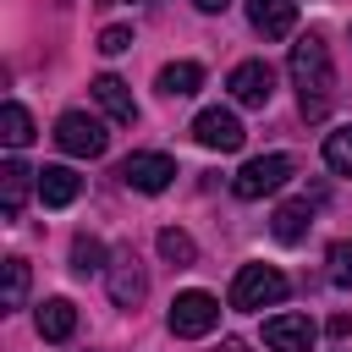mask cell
<instances>
[{"instance_id":"cell-19","label":"cell","mask_w":352,"mask_h":352,"mask_svg":"<svg viewBox=\"0 0 352 352\" xmlns=\"http://www.w3.org/2000/svg\"><path fill=\"white\" fill-rule=\"evenodd\" d=\"M104 264H110L104 242L88 236V231H77V236H72V270H77V275H104Z\"/></svg>"},{"instance_id":"cell-11","label":"cell","mask_w":352,"mask_h":352,"mask_svg":"<svg viewBox=\"0 0 352 352\" xmlns=\"http://www.w3.org/2000/svg\"><path fill=\"white\" fill-rule=\"evenodd\" d=\"M248 22L264 38H286L297 28V0H248Z\"/></svg>"},{"instance_id":"cell-16","label":"cell","mask_w":352,"mask_h":352,"mask_svg":"<svg viewBox=\"0 0 352 352\" xmlns=\"http://www.w3.org/2000/svg\"><path fill=\"white\" fill-rule=\"evenodd\" d=\"M38 336L44 341H72V330H77V302L72 297H50V302H38Z\"/></svg>"},{"instance_id":"cell-6","label":"cell","mask_w":352,"mask_h":352,"mask_svg":"<svg viewBox=\"0 0 352 352\" xmlns=\"http://www.w3.org/2000/svg\"><path fill=\"white\" fill-rule=\"evenodd\" d=\"M192 138H198L204 148H214V154H236L248 132H242L236 110H220V104H209V110H198V116H192Z\"/></svg>"},{"instance_id":"cell-21","label":"cell","mask_w":352,"mask_h":352,"mask_svg":"<svg viewBox=\"0 0 352 352\" xmlns=\"http://www.w3.org/2000/svg\"><path fill=\"white\" fill-rule=\"evenodd\" d=\"M160 258H170V264L182 270V264H192V258H198V242H192L187 231L165 226V231H160Z\"/></svg>"},{"instance_id":"cell-18","label":"cell","mask_w":352,"mask_h":352,"mask_svg":"<svg viewBox=\"0 0 352 352\" xmlns=\"http://www.w3.org/2000/svg\"><path fill=\"white\" fill-rule=\"evenodd\" d=\"M0 143H6V148H28V143H33V116H28V104L6 99V110H0Z\"/></svg>"},{"instance_id":"cell-7","label":"cell","mask_w":352,"mask_h":352,"mask_svg":"<svg viewBox=\"0 0 352 352\" xmlns=\"http://www.w3.org/2000/svg\"><path fill=\"white\" fill-rule=\"evenodd\" d=\"M121 182H126L132 192H165V187L176 182V160H170V154H154V148L126 154V160H121Z\"/></svg>"},{"instance_id":"cell-12","label":"cell","mask_w":352,"mask_h":352,"mask_svg":"<svg viewBox=\"0 0 352 352\" xmlns=\"http://www.w3.org/2000/svg\"><path fill=\"white\" fill-rule=\"evenodd\" d=\"M28 187H38V170H28L22 160H6V165H0V214H6V220L22 214Z\"/></svg>"},{"instance_id":"cell-26","label":"cell","mask_w":352,"mask_h":352,"mask_svg":"<svg viewBox=\"0 0 352 352\" xmlns=\"http://www.w3.org/2000/svg\"><path fill=\"white\" fill-rule=\"evenodd\" d=\"M99 6H121V0H99Z\"/></svg>"},{"instance_id":"cell-13","label":"cell","mask_w":352,"mask_h":352,"mask_svg":"<svg viewBox=\"0 0 352 352\" xmlns=\"http://www.w3.org/2000/svg\"><path fill=\"white\" fill-rule=\"evenodd\" d=\"M33 192H38V204H50V209H66V204L82 192V176H77L72 165H44Z\"/></svg>"},{"instance_id":"cell-17","label":"cell","mask_w":352,"mask_h":352,"mask_svg":"<svg viewBox=\"0 0 352 352\" xmlns=\"http://www.w3.org/2000/svg\"><path fill=\"white\" fill-rule=\"evenodd\" d=\"M204 88V66L198 60H170V66H160V94L165 99H187V94H198Z\"/></svg>"},{"instance_id":"cell-23","label":"cell","mask_w":352,"mask_h":352,"mask_svg":"<svg viewBox=\"0 0 352 352\" xmlns=\"http://www.w3.org/2000/svg\"><path fill=\"white\" fill-rule=\"evenodd\" d=\"M330 280L336 286H352V236H341V242H330Z\"/></svg>"},{"instance_id":"cell-4","label":"cell","mask_w":352,"mask_h":352,"mask_svg":"<svg viewBox=\"0 0 352 352\" xmlns=\"http://www.w3.org/2000/svg\"><path fill=\"white\" fill-rule=\"evenodd\" d=\"M165 324H170V336L198 341V336H209V330L220 324V302H214L209 292H176V302H170Z\"/></svg>"},{"instance_id":"cell-1","label":"cell","mask_w":352,"mask_h":352,"mask_svg":"<svg viewBox=\"0 0 352 352\" xmlns=\"http://www.w3.org/2000/svg\"><path fill=\"white\" fill-rule=\"evenodd\" d=\"M292 82H297V104L308 121H319L336 99V60H330V44L324 33H297L292 44Z\"/></svg>"},{"instance_id":"cell-2","label":"cell","mask_w":352,"mask_h":352,"mask_svg":"<svg viewBox=\"0 0 352 352\" xmlns=\"http://www.w3.org/2000/svg\"><path fill=\"white\" fill-rule=\"evenodd\" d=\"M286 292L292 286H286V275L275 264H242L236 280H231V308L236 314H258V308H275Z\"/></svg>"},{"instance_id":"cell-9","label":"cell","mask_w":352,"mask_h":352,"mask_svg":"<svg viewBox=\"0 0 352 352\" xmlns=\"http://www.w3.org/2000/svg\"><path fill=\"white\" fill-rule=\"evenodd\" d=\"M226 88H231V99L242 110H264L270 94H275V72H270V60H242V66H231Z\"/></svg>"},{"instance_id":"cell-25","label":"cell","mask_w":352,"mask_h":352,"mask_svg":"<svg viewBox=\"0 0 352 352\" xmlns=\"http://www.w3.org/2000/svg\"><path fill=\"white\" fill-rule=\"evenodd\" d=\"M192 6H198V11H226L231 0H192Z\"/></svg>"},{"instance_id":"cell-10","label":"cell","mask_w":352,"mask_h":352,"mask_svg":"<svg viewBox=\"0 0 352 352\" xmlns=\"http://www.w3.org/2000/svg\"><path fill=\"white\" fill-rule=\"evenodd\" d=\"M314 319L308 314H270L264 319V346L270 352H308L314 346Z\"/></svg>"},{"instance_id":"cell-14","label":"cell","mask_w":352,"mask_h":352,"mask_svg":"<svg viewBox=\"0 0 352 352\" xmlns=\"http://www.w3.org/2000/svg\"><path fill=\"white\" fill-rule=\"evenodd\" d=\"M94 99L104 104V116L110 121H138V104H132V88L116 77V72H99L94 77Z\"/></svg>"},{"instance_id":"cell-20","label":"cell","mask_w":352,"mask_h":352,"mask_svg":"<svg viewBox=\"0 0 352 352\" xmlns=\"http://www.w3.org/2000/svg\"><path fill=\"white\" fill-rule=\"evenodd\" d=\"M0 270H6V286H0V308H6V314H16V308L28 302V258H6Z\"/></svg>"},{"instance_id":"cell-24","label":"cell","mask_w":352,"mask_h":352,"mask_svg":"<svg viewBox=\"0 0 352 352\" xmlns=\"http://www.w3.org/2000/svg\"><path fill=\"white\" fill-rule=\"evenodd\" d=\"M94 50H99V55H121V50H132V28H126V22H110V28L99 33Z\"/></svg>"},{"instance_id":"cell-8","label":"cell","mask_w":352,"mask_h":352,"mask_svg":"<svg viewBox=\"0 0 352 352\" xmlns=\"http://www.w3.org/2000/svg\"><path fill=\"white\" fill-rule=\"evenodd\" d=\"M104 280H110L116 308H138V302H143V292H148V275H143V264H138V253H132V248H116V253H110Z\"/></svg>"},{"instance_id":"cell-22","label":"cell","mask_w":352,"mask_h":352,"mask_svg":"<svg viewBox=\"0 0 352 352\" xmlns=\"http://www.w3.org/2000/svg\"><path fill=\"white\" fill-rule=\"evenodd\" d=\"M324 165H330L336 176H352V126H336V132L324 138Z\"/></svg>"},{"instance_id":"cell-3","label":"cell","mask_w":352,"mask_h":352,"mask_svg":"<svg viewBox=\"0 0 352 352\" xmlns=\"http://www.w3.org/2000/svg\"><path fill=\"white\" fill-rule=\"evenodd\" d=\"M292 154H258V160H248L236 176H231V192L242 198V204H253V198H264V192H275V187H286L292 182Z\"/></svg>"},{"instance_id":"cell-5","label":"cell","mask_w":352,"mask_h":352,"mask_svg":"<svg viewBox=\"0 0 352 352\" xmlns=\"http://www.w3.org/2000/svg\"><path fill=\"white\" fill-rule=\"evenodd\" d=\"M55 143H60L66 154H77V160H99V154L110 148V132H104V121H94L88 110H66V116L55 121Z\"/></svg>"},{"instance_id":"cell-15","label":"cell","mask_w":352,"mask_h":352,"mask_svg":"<svg viewBox=\"0 0 352 352\" xmlns=\"http://www.w3.org/2000/svg\"><path fill=\"white\" fill-rule=\"evenodd\" d=\"M308 226H314V204L308 198H292V204H280L275 214H270V231H275V242H302L308 236Z\"/></svg>"}]
</instances>
